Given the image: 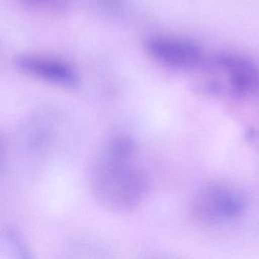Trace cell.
<instances>
[{"mask_svg":"<svg viewBox=\"0 0 259 259\" xmlns=\"http://www.w3.org/2000/svg\"><path fill=\"white\" fill-rule=\"evenodd\" d=\"M5 240L12 245L13 251L17 252L19 257H21V258L29 257L28 249L26 248L23 241L21 240V238L18 236V234L15 231L8 230L7 233L5 234Z\"/></svg>","mask_w":259,"mask_h":259,"instance_id":"obj_6","label":"cell"},{"mask_svg":"<svg viewBox=\"0 0 259 259\" xmlns=\"http://www.w3.org/2000/svg\"><path fill=\"white\" fill-rule=\"evenodd\" d=\"M136 144L125 135H114L97 153L89 173L91 193L104 209L128 213L145 200L149 181L137 162Z\"/></svg>","mask_w":259,"mask_h":259,"instance_id":"obj_1","label":"cell"},{"mask_svg":"<svg viewBox=\"0 0 259 259\" xmlns=\"http://www.w3.org/2000/svg\"><path fill=\"white\" fill-rule=\"evenodd\" d=\"M25 4L41 10H58L64 6L66 0H22Z\"/></svg>","mask_w":259,"mask_h":259,"instance_id":"obj_7","label":"cell"},{"mask_svg":"<svg viewBox=\"0 0 259 259\" xmlns=\"http://www.w3.org/2000/svg\"><path fill=\"white\" fill-rule=\"evenodd\" d=\"M259 86V68L250 59L235 53L214 55L202 69L197 89L208 95H249Z\"/></svg>","mask_w":259,"mask_h":259,"instance_id":"obj_2","label":"cell"},{"mask_svg":"<svg viewBox=\"0 0 259 259\" xmlns=\"http://www.w3.org/2000/svg\"><path fill=\"white\" fill-rule=\"evenodd\" d=\"M246 139L253 145H259V130L258 128H249L246 132Z\"/></svg>","mask_w":259,"mask_h":259,"instance_id":"obj_8","label":"cell"},{"mask_svg":"<svg viewBox=\"0 0 259 259\" xmlns=\"http://www.w3.org/2000/svg\"><path fill=\"white\" fill-rule=\"evenodd\" d=\"M14 66L23 75L63 88H74L80 83L78 70L59 58L25 54L15 58Z\"/></svg>","mask_w":259,"mask_h":259,"instance_id":"obj_5","label":"cell"},{"mask_svg":"<svg viewBox=\"0 0 259 259\" xmlns=\"http://www.w3.org/2000/svg\"><path fill=\"white\" fill-rule=\"evenodd\" d=\"M246 198L237 188L210 182L193 196L190 204L192 218L205 225H223L238 220L246 210Z\"/></svg>","mask_w":259,"mask_h":259,"instance_id":"obj_3","label":"cell"},{"mask_svg":"<svg viewBox=\"0 0 259 259\" xmlns=\"http://www.w3.org/2000/svg\"><path fill=\"white\" fill-rule=\"evenodd\" d=\"M144 49L154 61L176 69H193L203 62L200 47L192 40L172 36L153 35L146 39Z\"/></svg>","mask_w":259,"mask_h":259,"instance_id":"obj_4","label":"cell"}]
</instances>
